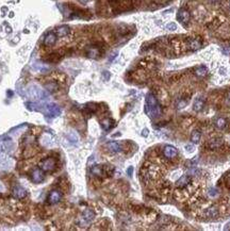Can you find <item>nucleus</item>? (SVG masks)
<instances>
[{
    "instance_id": "21",
    "label": "nucleus",
    "mask_w": 230,
    "mask_h": 231,
    "mask_svg": "<svg viewBox=\"0 0 230 231\" xmlns=\"http://www.w3.org/2000/svg\"><path fill=\"white\" fill-rule=\"evenodd\" d=\"M200 137H201V133L199 130H194L191 134V141L194 144H197L200 141Z\"/></svg>"
},
{
    "instance_id": "3",
    "label": "nucleus",
    "mask_w": 230,
    "mask_h": 231,
    "mask_svg": "<svg viewBox=\"0 0 230 231\" xmlns=\"http://www.w3.org/2000/svg\"><path fill=\"white\" fill-rule=\"evenodd\" d=\"M95 219V212L91 209H85L82 212L81 216L78 219V224L80 226H87L93 222V219Z\"/></svg>"
},
{
    "instance_id": "5",
    "label": "nucleus",
    "mask_w": 230,
    "mask_h": 231,
    "mask_svg": "<svg viewBox=\"0 0 230 231\" xmlns=\"http://www.w3.org/2000/svg\"><path fill=\"white\" fill-rule=\"evenodd\" d=\"M62 198H63V192L61 190H58V189H56V190H52L50 192V193L48 194V204H59Z\"/></svg>"
},
{
    "instance_id": "12",
    "label": "nucleus",
    "mask_w": 230,
    "mask_h": 231,
    "mask_svg": "<svg viewBox=\"0 0 230 231\" xmlns=\"http://www.w3.org/2000/svg\"><path fill=\"white\" fill-rule=\"evenodd\" d=\"M55 32L58 35V37H65L71 33V29H69L68 26H61V27L56 28Z\"/></svg>"
},
{
    "instance_id": "25",
    "label": "nucleus",
    "mask_w": 230,
    "mask_h": 231,
    "mask_svg": "<svg viewBox=\"0 0 230 231\" xmlns=\"http://www.w3.org/2000/svg\"><path fill=\"white\" fill-rule=\"evenodd\" d=\"M185 149H187L188 152H193L194 151V146H193V145H187V146H185Z\"/></svg>"
},
{
    "instance_id": "1",
    "label": "nucleus",
    "mask_w": 230,
    "mask_h": 231,
    "mask_svg": "<svg viewBox=\"0 0 230 231\" xmlns=\"http://www.w3.org/2000/svg\"><path fill=\"white\" fill-rule=\"evenodd\" d=\"M145 111L150 117L156 118L159 117L162 114V108L161 105L159 103L157 97L152 94H149L146 98V106H145Z\"/></svg>"
},
{
    "instance_id": "10",
    "label": "nucleus",
    "mask_w": 230,
    "mask_h": 231,
    "mask_svg": "<svg viewBox=\"0 0 230 231\" xmlns=\"http://www.w3.org/2000/svg\"><path fill=\"white\" fill-rule=\"evenodd\" d=\"M223 144H224V140L221 139V137H216V139H212L211 141H209L207 146H208L209 149L214 150V149L221 148V147L223 146Z\"/></svg>"
},
{
    "instance_id": "27",
    "label": "nucleus",
    "mask_w": 230,
    "mask_h": 231,
    "mask_svg": "<svg viewBox=\"0 0 230 231\" xmlns=\"http://www.w3.org/2000/svg\"><path fill=\"white\" fill-rule=\"evenodd\" d=\"M131 173H132V167H130L128 170V174H131Z\"/></svg>"
},
{
    "instance_id": "23",
    "label": "nucleus",
    "mask_w": 230,
    "mask_h": 231,
    "mask_svg": "<svg viewBox=\"0 0 230 231\" xmlns=\"http://www.w3.org/2000/svg\"><path fill=\"white\" fill-rule=\"evenodd\" d=\"M166 29L169 31H175L177 29V25H176L175 22H169V24L166 25Z\"/></svg>"
},
{
    "instance_id": "24",
    "label": "nucleus",
    "mask_w": 230,
    "mask_h": 231,
    "mask_svg": "<svg viewBox=\"0 0 230 231\" xmlns=\"http://www.w3.org/2000/svg\"><path fill=\"white\" fill-rule=\"evenodd\" d=\"M208 194H209V195H210L211 197H215V196H218V190H216V189H213V188H212V189H210V190H209Z\"/></svg>"
},
{
    "instance_id": "11",
    "label": "nucleus",
    "mask_w": 230,
    "mask_h": 231,
    "mask_svg": "<svg viewBox=\"0 0 230 231\" xmlns=\"http://www.w3.org/2000/svg\"><path fill=\"white\" fill-rule=\"evenodd\" d=\"M190 183H191V177L190 176L184 175V176H181V177L176 181V186L179 189H184V188H187Z\"/></svg>"
},
{
    "instance_id": "28",
    "label": "nucleus",
    "mask_w": 230,
    "mask_h": 231,
    "mask_svg": "<svg viewBox=\"0 0 230 231\" xmlns=\"http://www.w3.org/2000/svg\"><path fill=\"white\" fill-rule=\"evenodd\" d=\"M211 1H213V2H218V1H221V0H211Z\"/></svg>"
},
{
    "instance_id": "13",
    "label": "nucleus",
    "mask_w": 230,
    "mask_h": 231,
    "mask_svg": "<svg viewBox=\"0 0 230 231\" xmlns=\"http://www.w3.org/2000/svg\"><path fill=\"white\" fill-rule=\"evenodd\" d=\"M13 195H14L15 198H17V199H24L26 197V195H27V193H26V191L22 188V186L17 185V186H15V188H14Z\"/></svg>"
},
{
    "instance_id": "17",
    "label": "nucleus",
    "mask_w": 230,
    "mask_h": 231,
    "mask_svg": "<svg viewBox=\"0 0 230 231\" xmlns=\"http://www.w3.org/2000/svg\"><path fill=\"white\" fill-rule=\"evenodd\" d=\"M215 127L219 130H224L227 127V120L224 117H218L215 120Z\"/></svg>"
},
{
    "instance_id": "4",
    "label": "nucleus",
    "mask_w": 230,
    "mask_h": 231,
    "mask_svg": "<svg viewBox=\"0 0 230 231\" xmlns=\"http://www.w3.org/2000/svg\"><path fill=\"white\" fill-rule=\"evenodd\" d=\"M35 214H37V216L41 217V219H47V217H50L52 215V208L38 204L35 208Z\"/></svg>"
},
{
    "instance_id": "16",
    "label": "nucleus",
    "mask_w": 230,
    "mask_h": 231,
    "mask_svg": "<svg viewBox=\"0 0 230 231\" xmlns=\"http://www.w3.org/2000/svg\"><path fill=\"white\" fill-rule=\"evenodd\" d=\"M188 48H190V50L192 51H196L198 50V49L201 48V42L199 40H192L188 43Z\"/></svg>"
},
{
    "instance_id": "14",
    "label": "nucleus",
    "mask_w": 230,
    "mask_h": 231,
    "mask_svg": "<svg viewBox=\"0 0 230 231\" xmlns=\"http://www.w3.org/2000/svg\"><path fill=\"white\" fill-rule=\"evenodd\" d=\"M205 214H206L207 217H211V219H214V217H216L218 215V209L216 207L208 208V209L206 210Z\"/></svg>"
},
{
    "instance_id": "22",
    "label": "nucleus",
    "mask_w": 230,
    "mask_h": 231,
    "mask_svg": "<svg viewBox=\"0 0 230 231\" xmlns=\"http://www.w3.org/2000/svg\"><path fill=\"white\" fill-rule=\"evenodd\" d=\"M113 123H114V121H113L112 119L105 118L101 121V127L105 129V130H110V129L113 127Z\"/></svg>"
},
{
    "instance_id": "26",
    "label": "nucleus",
    "mask_w": 230,
    "mask_h": 231,
    "mask_svg": "<svg viewBox=\"0 0 230 231\" xmlns=\"http://www.w3.org/2000/svg\"><path fill=\"white\" fill-rule=\"evenodd\" d=\"M143 135H144V136H147V135H148V130H147V129H144V130H143Z\"/></svg>"
},
{
    "instance_id": "20",
    "label": "nucleus",
    "mask_w": 230,
    "mask_h": 231,
    "mask_svg": "<svg viewBox=\"0 0 230 231\" xmlns=\"http://www.w3.org/2000/svg\"><path fill=\"white\" fill-rule=\"evenodd\" d=\"M207 74H208V68L203 65L197 67V68L195 69V75L197 77H205Z\"/></svg>"
},
{
    "instance_id": "7",
    "label": "nucleus",
    "mask_w": 230,
    "mask_h": 231,
    "mask_svg": "<svg viewBox=\"0 0 230 231\" xmlns=\"http://www.w3.org/2000/svg\"><path fill=\"white\" fill-rule=\"evenodd\" d=\"M163 155L167 159H175L178 155V150L176 147L172 146V145H166L163 149Z\"/></svg>"
},
{
    "instance_id": "8",
    "label": "nucleus",
    "mask_w": 230,
    "mask_h": 231,
    "mask_svg": "<svg viewBox=\"0 0 230 231\" xmlns=\"http://www.w3.org/2000/svg\"><path fill=\"white\" fill-rule=\"evenodd\" d=\"M177 18L182 25H187L188 22H190V18H191V14L188 10L185 9H180L178 11L177 14Z\"/></svg>"
},
{
    "instance_id": "15",
    "label": "nucleus",
    "mask_w": 230,
    "mask_h": 231,
    "mask_svg": "<svg viewBox=\"0 0 230 231\" xmlns=\"http://www.w3.org/2000/svg\"><path fill=\"white\" fill-rule=\"evenodd\" d=\"M100 56V50L97 47H91L87 49V57L92 59H96Z\"/></svg>"
},
{
    "instance_id": "29",
    "label": "nucleus",
    "mask_w": 230,
    "mask_h": 231,
    "mask_svg": "<svg viewBox=\"0 0 230 231\" xmlns=\"http://www.w3.org/2000/svg\"><path fill=\"white\" fill-rule=\"evenodd\" d=\"M158 1H160V2H163V1H166V0H158Z\"/></svg>"
},
{
    "instance_id": "2",
    "label": "nucleus",
    "mask_w": 230,
    "mask_h": 231,
    "mask_svg": "<svg viewBox=\"0 0 230 231\" xmlns=\"http://www.w3.org/2000/svg\"><path fill=\"white\" fill-rule=\"evenodd\" d=\"M38 167L45 173L52 174L58 170V159L55 157H46L43 158L40 162Z\"/></svg>"
},
{
    "instance_id": "19",
    "label": "nucleus",
    "mask_w": 230,
    "mask_h": 231,
    "mask_svg": "<svg viewBox=\"0 0 230 231\" xmlns=\"http://www.w3.org/2000/svg\"><path fill=\"white\" fill-rule=\"evenodd\" d=\"M205 107V101L203 99H196L195 102L193 103V110L196 111V112H199Z\"/></svg>"
},
{
    "instance_id": "9",
    "label": "nucleus",
    "mask_w": 230,
    "mask_h": 231,
    "mask_svg": "<svg viewBox=\"0 0 230 231\" xmlns=\"http://www.w3.org/2000/svg\"><path fill=\"white\" fill-rule=\"evenodd\" d=\"M56 40H58V35L56 34V32H49L44 38L43 44L46 47H51V46H53L56 44Z\"/></svg>"
},
{
    "instance_id": "6",
    "label": "nucleus",
    "mask_w": 230,
    "mask_h": 231,
    "mask_svg": "<svg viewBox=\"0 0 230 231\" xmlns=\"http://www.w3.org/2000/svg\"><path fill=\"white\" fill-rule=\"evenodd\" d=\"M45 179V172L40 167H35L31 170V180L34 183H41Z\"/></svg>"
},
{
    "instance_id": "30",
    "label": "nucleus",
    "mask_w": 230,
    "mask_h": 231,
    "mask_svg": "<svg viewBox=\"0 0 230 231\" xmlns=\"http://www.w3.org/2000/svg\"><path fill=\"white\" fill-rule=\"evenodd\" d=\"M228 99L230 100V93H229V95H228Z\"/></svg>"
},
{
    "instance_id": "18",
    "label": "nucleus",
    "mask_w": 230,
    "mask_h": 231,
    "mask_svg": "<svg viewBox=\"0 0 230 231\" xmlns=\"http://www.w3.org/2000/svg\"><path fill=\"white\" fill-rule=\"evenodd\" d=\"M107 147H108V149L110 150L111 152H118V151H120V145L118 144V143H116V142H110V143H108L107 144Z\"/></svg>"
}]
</instances>
